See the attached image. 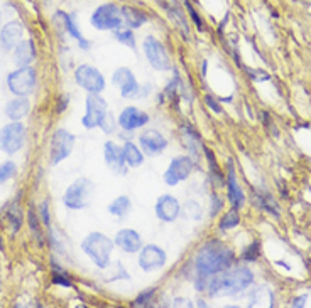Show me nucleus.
<instances>
[{
    "label": "nucleus",
    "mask_w": 311,
    "mask_h": 308,
    "mask_svg": "<svg viewBox=\"0 0 311 308\" xmlns=\"http://www.w3.org/2000/svg\"><path fill=\"white\" fill-rule=\"evenodd\" d=\"M254 273L249 268H235L230 271H222L218 276H207V286L205 290L208 291L210 296H228L235 293L245 290L252 285Z\"/></svg>",
    "instance_id": "f257e3e1"
},
{
    "label": "nucleus",
    "mask_w": 311,
    "mask_h": 308,
    "mask_svg": "<svg viewBox=\"0 0 311 308\" xmlns=\"http://www.w3.org/2000/svg\"><path fill=\"white\" fill-rule=\"evenodd\" d=\"M235 254L232 249L218 241L207 242L197 256V271L202 276H212L228 270L234 265Z\"/></svg>",
    "instance_id": "f03ea898"
},
{
    "label": "nucleus",
    "mask_w": 311,
    "mask_h": 308,
    "mask_svg": "<svg viewBox=\"0 0 311 308\" xmlns=\"http://www.w3.org/2000/svg\"><path fill=\"white\" fill-rule=\"evenodd\" d=\"M82 249L92 258L98 268H105L110 261V254L113 249V241H110L102 232H92L82 242Z\"/></svg>",
    "instance_id": "7ed1b4c3"
},
{
    "label": "nucleus",
    "mask_w": 311,
    "mask_h": 308,
    "mask_svg": "<svg viewBox=\"0 0 311 308\" xmlns=\"http://www.w3.org/2000/svg\"><path fill=\"white\" fill-rule=\"evenodd\" d=\"M124 19L117 5L103 4L92 14V25L98 30H117L122 27Z\"/></svg>",
    "instance_id": "20e7f679"
},
{
    "label": "nucleus",
    "mask_w": 311,
    "mask_h": 308,
    "mask_svg": "<svg viewBox=\"0 0 311 308\" xmlns=\"http://www.w3.org/2000/svg\"><path fill=\"white\" fill-rule=\"evenodd\" d=\"M24 138H26L24 125L19 121H12L0 130V150L6 151L7 155L17 153L22 148Z\"/></svg>",
    "instance_id": "39448f33"
},
{
    "label": "nucleus",
    "mask_w": 311,
    "mask_h": 308,
    "mask_svg": "<svg viewBox=\"0 0 311 308\" xmlns=\"http://www.w3.org/2000/svg\"><path fill=\"white\" fill-rule=\"evenodd\" d=\"M92 195V182L88 179H78L64 192L63 202L68 209H83L88 206Z\"/></svg>",
    "instance_id": "423d86ee"
},
{
    "label": "nucleus",
    "mask_w": 311,
    "mask_h": 308,
    "mask_svg": "<svg viewBox=\"0 0 311 308\" xmlns=\"http://www.w3.org/2000/svg\"><path fill=\"white\" fill-rule=\"evenodd\" d=\"M7 86L16 96L31 94L36 86V73L29 68H17V71L7 76Z\"/></svg>",
    "instance_id": "0eeeda50"
},
{
    "label": "nucleus",
    "mask_w": 311,
    "mask_h": 308,
    "mask_svg": "<svg viewBox=\"0 0 311 308\" xmlns=\"http://www.w3.org/2000/svg\"><path fill=\"white\" fill-rule=\"evenodd\" d=\"M74 146V136L68 130L59 128L51 136V164L58 165L59 162L68 159Z\"/></svg>",
    "instance_id": "6e6552de"
},
{
    "label": "nucleus",
    "mask_w": 311,
    "mask_h": 308,
    "mask_svg": "<svg viewBox=\"0 0 311 308\" xmlns=\"http://www.w3.org/2000/svg\"><path fill=\"white\" fill-rule=\"evenodd\" d=\"M74 79H76V83L82 86L83 89H87L88 93L98 94L100 91L105 88V79H103V76L100 74V71L88 64L78 66L76 71H74Z\"/></svg>",
    "instance_id": "1a4fd4ad"
},
{
    "label": "nucleus",
    "mask_w": 311,
    "mask_h": 308,
    "mask_svg": "<svg viewBox=\"0 0 311 308\" xmlns=\"http://www.w3.org/2000/svg\"><path fill=\"white\" fill-rule=\"evenodd\" d=\"M144 53H145V58H147L149 64L152 66L154 69H159V71H166L169 69V56L166 53V47L159 42L158 39L149 35L145 37L144 40Z\"/></svg>",
    "instance_id": "9d476101"
},
{
    "label": "nucleus",
    "mask_w": 311,
    "mask_h": 308,
    "mask_svg": "<svg viewBox=\"0 0 311 308\" xmlns=\"http://www.w3.org/2000/svg\"><path fill=\"white\" fill-rule=\"evenodd\" d=\"M107 116V103L98 94L90 93L87 98V115L83 116L82 123L85 128H95L102 125L103 118Z\"/></svg>",
    "instance_id": "9b49d317"
},
{
    "label": "nucleus",
    "mask_w": 311,
    "mask_h": 308,
    "mask_svg": "<svg viewBox=\"0 0 311 308\" xmlns=\"http://www.w3.org/2000/svg\"><path fill=\"white\" fill-rule=\"evenodd\" d=\"M193 165H195L193 159H189L186 155L173 159L171 165L168 167L166 174H164V182H166L168 185H176L178 182L184 180L189 174H191Z\"/></svg>",
    "instance_id": "f8f14e48"
},
{
    "label": "nucleus",
    "mask_w": 311,
    "mask_h": 308,
    "mask_svg": "<svg viewBox=\"0 0 311 308\" xmlns=\"http://www.w3.org/2000/svg\"><path fill=\"white\" fill-rule=\"evenodd\" d=\"M139 265L144 271H154L166 265V252L159 246L149 244L145 247H140L139 254Z\"/></svg>",
    "instance_id": "ddd939ff"
},
{
    "label": "nucleus",
    "mask_w": 311,
    "mask_h": 308,
    "mask_svg": "<svg viewBox=\"0 0 311 308\" xmlns=\"http://www.w3.org/2000/svg\"><path fill=\"white\" fill-rule=\"evenodd\" d=\"M113 83L120 86V94L124 98H135V96H140L139 91V84L135 81L132 71L127 68H119L113 73Z\"/></svg>",
    "instance_id": "4468645a"
},
{
    "label": "nucleus",
    "mask_w": 311,
    "mask_h": 308,
    "mask_svg": "<svg viewBox=\"0 0 311 308\" xmlns=\"http://www.w3.org/2000/svg\"><path fill=\"white\" fill-rule=\"evenodd\" d=\"M140 146L145 155H158L168 146V140L164 138L161 131L158 130H145L140 135Z\"/></svg>",
    "instance_id": "2eb2a0df"
},
{
    "label": "nucleus",
    "mask_w": 311,
    "mask_h": 308,
    "mask_svg": "<svg viewBox=\"0 0 311 308\" xmlns=\"http://www.w3.org/2000/svg\"><path fill=\"white\" fill-rule=\"evenodd\" d=\"M179 202L174 199L173 195H161L156 202V214L164 222H173L176 221L179 216Z\"/></svg>",
    "instance_id": "dca6fc26"
},
{
    "label": "nucleus",
    "mask_w": 311,
    "mask_h": 308,
    "mask_svg": "<svg viewBox=\"0 0 311 308\" xmlns=\"http://www.w3.org/2000/svg\"><path fill=\"white\" fill-rule=\"evenodd\" d=\"M22 32H24V27L19 20H11V22H7L2 29H0V44H2V47L6 50L16 47V45L21 42Z\"/></svg>",
    "instance_id": "f3484780"
},
{
    "label": "nucleus",
    "mask_w": 311,
    "mask_h": 308,
    "mask_svg": "<svg viewBox=\"0 0 311 308\" xmlns=\"http://www.w3.org/2000/svg\"><path fill=\"white\" fill-rule=\"evenodd\" d=\"M147 121H149L147 113H144V111L134 108V106L125 108L122 111V115H120V118H119V123L124 130H135V128H139V126L145 125Z\"/></svg>",
    "instance_id": "a211bd4d"
},
{
    "label": "nucleus",
    "mask_w": 311,
    "mask_h": 308,
    "mask_svg": "<svg viewBox=\"0 0 311 308\" xmlns=\"http://www.w3.org/2000/svg\"><path fill=\"white\" fill-rule=\"evenodd\" d=\"M103 153H105V162L113 172L124 174L125 172V159H124V151L122 148L113 143V141H107L103 146Z\"/></svg>",
    "instance_id": "6ab92c4d"
},
{
    "label": "nucleus",
    "mask_w": 311,
    "mask_h": 308,
    "mask_svg": "<svg viewBox=\"0 0 311 308\" xmlns=\"http://www.w3.org/2000/svg\"><path fill=\"white\" fill-rule=\"evenodd\" d=\"M115 244L125 252H137L142 247V241H140V236L134 229H122L119 231L117 237H115Z\"/></svg>",
    "instance_id": "aec40b11"
},
{
    "label": "nucleus",
    "mask_w": 311,
    "mask_h": 308,
    "mask_svg": "<svg viewBox=\"0 0 311 308\" xmlns=\"http://www.w3.org/2000/svg\"><path fill=\"white\" fill-rule=\"evenodd\" d=\"M34 42L31 39L29 40H21L17 45H16V50H14V64L17 68H29L34 59Z\"/></svg>",
    "instance_id": "412c9836"
},
{
    "label": "nucleus",
    "mask_w": 311,
    "mask_h": 308,
    "mask_svg": "<svg viewBox=\"0 0 311 308\" xmlns=\"http://www.w3.org/2000/svg\"><path fill=\"white\" fill-rule=\"evenodd\" d=\"M227 187H228V199L232 202L234 207H240L244 206V192L240 189L239 182H237V177H235V170H234V164L232 162H228V179H227Z\"/></svg>",
    "instance_id": "4be33fe9"
},
{
    "label": "nucleus",
    "mask_w": 311,
    "mask_h": 308,
    "mask_svg": "<svg viewBox=\"0 0 311 308\" xmlns=\"http://www.w3.org/2000/svg\"><path fill=\"white\" fill-rule=\"evenodd\" d=\"M29 110H31V103L24 96H17L16 99L9 101L6 106V113L12 121H19L24 116H27Z\"/></svg>",
    "instance_id": "5701e85b"
},
{
    "label": "nucleus",
    "mask_w": 311,
    "mask_h": 308,
    "mask_svg": "<svg viewBox=\"0 0 311 308\" xmlns=\"http://www.w3.org/2000/svg\"><path fill=\"white\" fill-rule=\"evenodd\" d=\"M6 214H7V221L11 224L12 232H17L22 226V207H21V194H19L16 199L11 200L6 206Z\"/></svg>",
    "instance_id": "b1692460"
},
{
    "label": "nucleus",
    "mask_w": 311,
    "mask_h": 308,
    "mask_svg": "<svg viewBox=\"0 0 311 308\" xmlns=\"http://www.w3.org/2000/svg\"><path fill=\"white\" fill-rule=\"evenodd\" d=\"M56 15H58L59 19H61V22L64 24V29L68 30V34L78 40L80 47H82V49H90V42L82 35V32H80V29L76 27V24H74V20H73L71 15H68L66 12H58Z\"/></svg>",
    "instance_id": "393cba45"
},
{
    "label": "nucleus",
    "mask_w": 311,
    "mask_h": 308,
    "mask_svg": "<svg viewBox=\"0 0 311 308\" xmlns=\"http://www.w3.org/2000/svg\"><path fill=\"white\" fill-rule=\"evenodd\" d=\"M120 12H122L124 24L127 25L129 29H137L142 24L147 22V17H145L140 10L134 9V7H122L120 9Z\"/></svg>",
    "instance_id": "a878e982"
},
{
    "label": "nucleus",
    "mask_w": 311,
    "mask_h": 308,
    "mask_svg": "<svg viewBox=\"0 0 311 308\" xmlns=\"http://www.w3.org/2000/svg\"><path fill=\"white\" fill-rule=\"evenodd\" d=\"M181 135H183V138L186 140V145H188L189 151H191L193 159H198V157H200V148H202V141H200L198 133L191 128V126L184 125L183 128H181Z\"/></svg>",
    "instance_id": "bb28decb"
},
{
    "label": "nucleus",
    "mask_w": 311,
    "mask_h": 308,
    "mask_svg": "<svg viewBox=\"0 0 311 308\" xmlns=\"http://www.w3.org/2000/svg\"><path fill=\"white\" fill-rule=\"evenodd\" d=\"M122 151H124L125 164L130 165V167H139L144 162L142 151H140L137 146L132 143V141H127V143L122 146Z\"/></svg>",
    "instance_id": "cd10ccee"
},
{
    "label": "nucleus",
    "mask_w": 311,
    "mask_h": 308,
    "mask_svg": "<svg viewBox=\"0 0 311 308\" xmlns=\"http://www.w3.org/2000/svg\"><path fill=\"white\" fill-rule=\"evenodd\" d=\"M255 199L259 200V206L262 207V209L270 212L273 216H279V207H278V204H276L274 197L270 195L269 192H257Z\"/></svg>",
    "instance_id": "c85d7f7f"
},
{
    "label": "nucleus",
    "mask_w": 311,
    "mask_h": 308,
    "mask_svg": "<svg viewBox=\"0 0 311 308\" xmlns=\"http://www.w3.org/2000/svg\"><path fill=\"white\" fill-rule=\"evenodd\" d=\"M129 209H130V200H129V197H125V195L117 197V199L108 206V212L117 217L125 216L129 212Z\"/></svg>",
    "instance_id": "c756f323"
},
{
    "label": "nucleus",
    "mask_w": 311,
    "mask_h": 308,
    "mask_svg": "<svg viewBox=\"0 0 311 308\" xmlns=\"http://www.w3.org/2000/svg\"><path fill=\"white\" fill-rule=\"evenodd\" d=\"M27 221H29V227H31V232L36 237L37 244L43 246L44 244V237H43V231L41 227H39V217L36 214V211H34V207L31 206V209H29V214H27Z\"/></svg>",
    "instance_id": "7c9ffc66"
},
{
    "label": "nucleus",
    "mask_w": 311,
    "mask_h": 308,
    "mask_svg": "<svg viewBox=\"0 0 311 308\" xmlns=\"http://www.w3.org/2000/svg\"><path fill=\"white\" fill-rule=\"evenodd\" d=\"M240 222V216H239V209L237 207H232L227 214L222 217V221H220V229L227 231V229H234V227H237Z\"/></svg>",
    "instance_id": "2f4dec72"
},
{
    "label": "nucleus",
    "mask_w": 311,
    "mask_h": 308,
    "mask_svg": "<svg viewBox=\"0 0 311 308\" xmlns=\"http://www.w3.org/2000/svg\"><path fill=\"white\" fill-rule=\"evenodd\" d=\"M169 17H171L174 22L179 25V29L184 30V35L189 34V27H188V22H186V17H184L183 10L178 7V5H173L171 9H169Z\"/></svg>",
    "instance_id": "473e14b6"
},
{
    "label": "nucleus",
    "mask_w": 311,
    "mask_h": 308,
    "mask_svg": "<svg viewBox=\"0 0 311 308\" xmlns=\"http://www.w3.org/2000/svg\"><path fill=\"white\" fill-rule=\"evenodd\" d=\"M115 39L119 40V42H122L125 45H129V47L135 49V39H134V34L130 29H125V30H115Z\"/></svg>",
    "instance_id": "72a5a7b5"
},
{
    "label": "nucleus",
    "mask_w": 311,
    "mask_h": 308,
    "mask_svg": "<svg viewBox=\"0 0 311 308\" xmlns=\"http://www.w3.org/2000/svg\"><path fill=\"white\" fill-rule=\"evenodd\" d=\"M16 170H17V167L14 162H4V164L0 165V184L12 179V177L16 175Z\"/></svg>",
    "instance_id": "f704fd0d"
},
{
    "label": "nucleus",
    "mask_w": 311,
    "mask_h": 308,
    "mask_svg": "<svg viewBox=\"0 0 311 308\" xmlns=\"http://www.w3.org/2000/svg\"><path fill=\"white\" fill-rule=\"evenodd\" d=\"M184 214H186L189 219L200 221L202 219V207H200L198 202L189 200V202H186V206H184Z\"/></svg>",
    "instance_id": "c9c22d12"
},
{
    "label": "nucleus",
    "mask_w": 311,
    "mask_h": 308,
    "mask_svg": "<svg viewBox=\"0 0 311 308\" xmlns=\"http://www.w3.org/2000/svg\"><path fill=\"white\" fill-rule=\"evenodd\" d=\"M154 295H156V288H149L147 291L140 293L139 298L132 303V305H134V306H149V305H152Z\"/></svg>",
    "instance_id": "e433bc0d"
},
{
    "label": "nucleus",
    "mask_w": 311,
    "mask_h": 308,
    "mask_svg": "<svg viewBox=\"0 0 311 308\" xmlns=\"http://www.w3.org/2000/svg\"><path fill=\"white\" fill-rule=\"evenodd\" d=\"M259 254H260V242L259 241H254L252 244H250L247 249L244 251L242 258H244L245 261H255L259 258Z\"/></svg>",
    "instance_id": "4c0bfd02"
},
{
    "label": "nucleus",
    "mask_w": 311,
    "mask_h": 308,
    "mask_svg": "<svg viewBox=\"0 0 311 308\" xmlns=\"http://www.w3.org/2000/svg\"><path fill=\"white\" fill-rule=\"evenodd\" d=\"M184 5H186V9H188L189 15H191L193 22L197 24L198 30H200V32H203V30H205V25H203V20H202V17H200V14L197 12V10H195V7L191 5V2H189V0H184Z\"/></svg>",
    "instance_id": "58836bf2"
},
{
    "label": "nucleus",
    "mask_w": 311,
    "mask_h": 308,
    "mask_svg": "<svg viewBox=\"0 0 311 308\" xmlns=\"http://www.w3.org/2000/svg\"><path fill=\"white\" fill-rule=\"evenodd\" d=\"M53 283H54V285L66 286V288L71 286V280H69L66 273H63V271H54L53 273Z\"/></svg>",
    "instance_id": "ea45409f"
},
{
    "label": "nucleus",
    "mask_w": 311,
    "mask_h": 308,
    "mask_svg": "<svg viewBox=\"0 0 311 308\" xmlns=\"http://www.w3.org/2000/svg\"><path fill=\"white\" fill-rule=\"evenodd\" d=\"M39 211H41V221L43 224L48 227H51V217H49V202L48 200H43L41 206H39Z\"/></svg>",
    "instance_id": "a19ab883"
},
{
    "label": "nucleus",
    "mask_w": 311,
    "mask_h": 308,
    "mask_svg": "<svg viewBox=\"0 0 311 308\" xmlns=\"http://www.w3.org/2000/svg\"><path fill=\"white\" fill-rule=\"evenodd\" d=\"M100 126H102V128H103L105 133H112L113 128H115V120H113V116L110 115V113H107V116H105V118H103L102 125H100Z\"/></svg>",
    "instance_id": "79ce46f5"
},
{
    "label": "nucleus",
    "mask_w": 311,
    "mask_h": 308,
    "mask_svg": "<svg viewBox=\"0 0 311 308\" xmlns=\"http://www.w3.org/2000/svg\"><path fill=\"white\" fill-rule=\"evenodd\" d=\"M212 202H213V206H212V216H217V212L223 207V200L220 199L217 194H213V195H212Z\"/></svg>",
    "instance_id": "37998d69"
},
{
    "label": "nucleus",
    "mask_w": 311,
    "mask_h": 308,
    "mask_svg": "<svg viewBox=\"0 0 311 308\" xmlns=\"http://www.w3.org/2000/svg\"><path fill=\"white\" fill-rule=\"evenodd\" d=\"M249 76L252 79H257V81H267L269 79V74L264 73V71H254V69H249Z\"/></svg>",
    "instance_id": "c03bdc74"
},
{
    "label": "nucleus",
    "mask_w": 311,
    "mask_h": 308,
    "mask_svg": "<svg viewBox=\"0 0 311 308\" xmlns=\"http://www.w3.org/2000/svg\"><path fill=\"white\" fill-rule=\"evenodd\" d=\"M205 101H207V105L215 111V113H220V111H222V108H220V105L217 103V101H215L213 96H210V94H208L207 98H205Z\"/></svg>",
    "instance_id": "a18cd8bd"
},
{
    "label": "nucleus",
    "mask_w": 311,
    "mask_h": 308,
    "mask_svg": "<svg viewBox=\"0 0 311 308\" xmlns=\"http://www.w3.org/2000/svg\"><path fill=\"white\" fill-rule=\"evenodd\" d=\"M304 303H306V295H303V296H299V298H296V300H294V303H293V306H294V308L304 306Z\"/></svg>",
    "instance_id": "49530a36"
},
{
    "label": "nucleus",
    "mask_w": 311,
    "mask_h": 308,
    "mask_svg": "<svg viewBox=\"0 0 311 308\" xmlns=\"http://www.w3.org/2000/svg\"><path fill=\"white\" fill-rule=\"evenodd\" d=\"M0 249H4V244H2V237H0Z\"/></svg>",
    "instance_id": "de8ad7c7"
}]
</instances>
